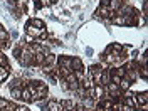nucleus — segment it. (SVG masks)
<instances>
[{
  "label": "nucleus",
  "instance_id": "1",
  "mask_svg": "<svg viewBox=\"0 0 148 111\" xmlns=\"http://www.w3.org/2000/svg\"><path fill=\"white\" fill-rule=\"evenodd\" d=\"M32 57H34V54H32L30 46H24V49H22V56L18 57V62H20L22 66H30L32 64Z\"/></svg>",
  "mask_w": 148,
  "mask_h": 111
},
{
  "label": "nucleus",
  "instance_id": "2",
  "mask_svg": "<svg viewBox=\"0 0 148 111\" xmlns=\"http://www.w3.org/2000/svg\"><path fill=\"white\" fill-rule=\"evenodd\" d=\"M47 96V84L42 83L39 88H36V91L32 92V101H40Z\"/></svg>",
  "mask_w": 148,
  "mask_h": 111
},
{
  "label": "nucleus",
  "instance_id": "3",
  "mask_svg": "<svg viewBox=\"0 0 148 111\" xmlns=\"http://www.w3.org/2000/svg\"><path fill=\"white\" fill-rule=\"evenodd\" d=\"M104 91L108 92L110 96H113V98H118V96L121 94V89L118 88V84H114V83H108Z\"/></svg>",
  "mask_w": 148,
  "mask_h": 111
},
{
  "label": "nucleus",
  "instance_id": "4",
  "mask_svg": "<svg viewBox=\"0 0 148 111\" xmlns=\"http://www.w3.org/2000/svg\"><path fill=\"white\" fill-rule=\"evenodd\" d=\"M25 30H27V36L34 37V39H37V37H39L40 34H42V32H44L42 29H36L34 25H32V24H30V22L27 24V27H25Z\"/></svg>",
  "mask_w": 148,
  "mask_h": 111
},
{
  "label": "nucleus",
  "instance_id": "5",
  "mask_svg": "<svg viewBox=\"0 0 148 111\" xmlns=\"http://www.w3.org/2000/svg\"><path fill=\"white\" fill-rule=\"evenodd\" d=\"M46 111H62V104L59 101H56V99H51V101L47 103Z\"/></svg>",
  "mask_w": 148,
  "mask_h": 111
},
{
  "label": "nucleus",
  "instance_id": "6",
  "mask_svg": "<svg viewBox=\"0 0 148 111\" xmlns=\"http://www.w3.org/2000/svg\"><path fill=\"white\" fill-rule=\"evenodd\" d=\"M71 62H73V57H67V56H61L59 57V67H66V69H71Z\"/></svg>",
  "mask_w": 148,
  "mask_h": 111
},
{
  "label": "nucleus",
  "instance_id": "7",
  "mask_svg": "<svg viewBox=\"0 0 148 111\" xmlns=\"http://www.w3.org/2000/svg\"><path fill=\"white\" fill-rule=\"evenodd\" d=\"M104 67H106V66H101V64H94V66H91V67H89V74H88V76H96V74H101L103 71H104Z\"/></svg>",
  "mask_w": 148,
  "mask_h": 111
},
{
  "label": "nucleus",
  "instance_id": "8",
  "mask_svg": "<svg viewBox=\"0 0 148 111\" xmlns=\"http://www.w3.org/2000/svg\"><path fill=\"white\" fill-rule=\"evenodd\" d=\"M71 67H73V71H83V61L79 59V57H73V62H71Z\"/></svg>",
  "mask_w": 148,
  "mask_h": 111
},
{
  "label": "nucleus",
  "instance_id": "9",
  "mask_svg": "<svg viewBox=\"0 0 148 111\" xmlns=\"http://www.w3.org/2000/svg\"><path fill=\"white\" fill-rule=\"evenodd\" d=\"M96 15H101V17L108 18L110 15H114V14L111 12V9H110V7H103V5H101V9H99L98 12H96Z\"/></svg>",
  "mask_w": 148,
  "mask_h": 111
},
{
  "label": "nucleus",
  "instance_id": "10",
  "mask_svg": "<svg viewBox=\"0 0 148 111\" xmlns=\"http://www.w3.org/2000/svg\"><path fill=\"white\" fill-rule=\"evenodd\" d=\"M131 84H133V83H131L130 79H126V77H123V79H121L120 83H118V88H120L121 91H128Z\"/></svg>",
  "mask_w": 148,
  "mask_h": 111
},
{
  "label": "nucleus",
  "instance_id": "11",
  "mask_svg": "<svg viewBox=\"0 0 148 111\" xmlns=\"http://www.w3.org/2000/svg\"><path fill=\"white\" fill-rule=\"evenodd\" d=\"M113 24L114 25H126V17L125 15H114L113 17Z\"/></svg>",
  "mask_w": 148,
  "mask_h": 111
},
{
  "label": "nucleus",
  "instance_id": "12",
  "mask_svg": "<svg viewBox=\"0 0 148 111\" xmlns=\"http://www.w3.org/2000/svg\"><path fill=\"white\" fill-rule=\"evenodd\" d=\"M62 104V111H74V101L67 99V101H61Z\"/></svg>",
  "mask_w": 148,
  "mask_h": 111
},
{
  "label": "nucleus",
  "instance_id": "13",
  "mask_svg": "<svg viewBox=\"0 0 148 111\" xmlns=\"http://www.w3.org/2000/svg\"><path fill=\"white\" fill-rule=\"evenodd\" d=\"M24 101L30 103L32 101V94H30V91H29V88H22V96H20Z\"/></svg>",
  "mask_w": 148,
  "mask_h": 111
},
{
  "label": "nucleus",
  "instance_id": "14",
  "mask_svg": "<svg viewBox=\"0 0 148 111\" xmlns=\"http://www.w3.org/2000/svg\"><path fill=\"white\" fill-rule=\"evenodd\" d=\"M135 98H136V101H138L140 104H143V103L148 101V92L143 91V92H140V94H135Z\"/></svg>",
  "mask_w": 148,
  "mask_h": 111
},
{
  "label": "nucleus",
  "instance_id": "15",
  "mask_svg": "<svg viewBox=\"0 0 148 111\" xmlns=\"http://www.w3.org/2000/svg\"><path fill=\"white\" fill-rule=\"evenodd\" d=\"M30 24H32L36 29H42V30H44V27H46L44 20H40V18H32V20H30Z\"/></svg>",
  "mask_w": 148,
  "mask_h": 111
},
{
  "label": "nucleus",
  "instance_id": "16",
  "mask_svg": "<svg viewBox=\"0 0 148 111\" xmlns=\"http://www.w3.org/2000/svg\"><path fill=\"white\" fill-rule=\"evenodd\" d=\"M121 5H123V0H110V5H108V7H110L111 10H118Z\"/></svg>",
  "mask_w": 148,
  "mask_h": 111
},
{
  "label": "nucleus",
  "instance_id": "17",
  "mask_svg": "<svg viewBox=\"0 0 148 111\" xmlns=\"http://www.w3.org/2000/svg\"><path fill=\"white\" fill-rule=\"evenodd\" d=\"M10 88H18V89H22V88H25V83H24L22 79H14V81L10 83Z\"/></svg>",
  "mask_w": 148,
  "mask_h": 111
},
{
  "label": "nucleus",
  "instance_id": "18",
  "mask_svg": "<svg viewBox=\"0 0 148 111\" xmlns=\"http://www.w3.org/2000/svg\"><path fill=\"white\" fill-rule=\"evenodd\" d=\"M110 81H111V74L103 71V73H101V86H106Z\"/></svg>",
  "mask_w": 148,
  "mask_h": 111
},
{
  "label": "nucleus",
  "instance_id": "19",
  "mask_svg": "<svg viewBox=\"0 0 148 111\" xmlns=\"http://www.w3.org/2000/svg\"><path fill=\"white\" fill-rule=\"evenodd\" d=\"M10 94H12L14 99H22V98H20V96H22V89H18V88H12Z\"/></svg>",
  "mask_w": 148,
  "mask_h": 111
},
{
  "label": "nucleus",
  "instance_id": "20",
  "mask_svg": "<svg viewBox=\"0 0 148 111\" xmlns=\"http://www.w3.org/2000/svg\"><path fill=\"white\" fill-rule=\"evenodd\" d=\"M56 62V56L54 54H51V52H49V54H46V59H44V64H54ZM42 64V66H44Z\"/></svg>",
  "mask_w": 148,
  "mask_h": 111
},
{
  "label": "nucleus",
  "instance_id": "21",
  "mask_svg": "<svg viewBox=\"0 0 148 111\" xmlns=\"http://www.w3.org/2000/svg\"><path fill=\"white\" fill-rule=\"evenodd\" d=\"M113 74H116L118 77H125V74H126V67H116V71H113Z\"/></svg>",
  "mask_w": 148,
  "mask_h": 111
},
{
  "label": "nucleus",
  "instance_id": "22",
  "mask_svg": "<svg viewBox=\"0 0 148 111\" xmlns=\"http://www.w3.org/2000/svg\"><path fill=\"white\" fill-rule=\"evenodd\" d=\"M3 40H9V32L5 29L0 30V42H3Z\"/></svg>",
  "mask_w": 148,
  "mask_h": 111
},
{
  "label": "nucleus",
  "instance_id": "23",
  "mask_svg": "<svg viewBox=\"0 0 148 111\" xmlns=\"http://www.w3.org/2000/svg\"><path fill=\"white\" fill-rule=\"evenodd\" d=\"M15 108H17V104H15V103H10V101H9L3 111H15Z\"/></svg>",
  "mask_w": 148,
  "mask_h": 111
},
{
  "label": "nucleus",
  "instance_id": "24",
  "mask_svg": "<svg viewBox=\"0 0 148 111\" xmlns=\"http://www.w3.org/2000/svg\"><path fill=\"white\" fill-rule=\"evenodd\" d=\"M51 5V0H39V7H47Z\"/></svg>",
  "mask_w": 148,
  "mask_h": 111
},
{
  "label": "nucleus",
  "instance_id": "25",
  "mask_svg": "<svg viewBox=\"0 0 148 111\" xmlns=\"http://www.w3.org/2000/svg\"><path fill=\"white\" fill-rule=\"evenodd\" d=\"M7 99H3V98H0V110H5V106H7Z\"/></svg>",
  "mask_w": 148,
  "mask_h": 111
},
{
  "label": "nucleus",
  "instance_id": "26",
  "mask_svg": "<svg viewBox=\"0 0 148 111\" xmlns=\"http://www.w3.org/2000/svg\"><path fill=\"white\" fill-rule=\"evenodd\" d=\"M140 69H141V76H143V77L147 79V77H148V71H147V66H143V67H140Z\"/></svg>",
  "mask_w": 148,
  "mask_h": 111
},
{
  "label": "nucleus",
  "instance_id": "27",
  "mask_svg": "<svg viewBox=\"0 0 148 111\" xmlns=\"http://www.w3.org/2000/svg\"><path fill=\"white\" fill-rule=\"evenodd\" d=\"M15 111H29V108H27V106H17Z\"/></svg>",
  "mask_w": 148,
  "mask_h": 111
},
{
  "label": "nucleus",
  "instance_id": "28",
  "mask_svg": "<svg viewBox=\"0 0 148 111\" xmlns=\"http://www.w3.org/2000/svg\"><path fill=\"white\" fill-rule=\"evenodd\" d=\"M121 110H123V111H131V108H130V106H126V104H123V108H121Z\"/></svg>",
  "mask_w": 148,
  "mask_h": 111
},
{
  "label": "nucleus",
  "instance_id": "29",
  "mask_svg": "<svg viewBox=\"0 0 148 111\" xmlns=\"http://www.w3.org/2000/svg\"><path fill=\"white\" fill-rule=\"evenodd\" d=\"M14 2H18V0H14Z\"/></svg>",
  "mask_w": 148,
  "mask_h": 111
},
{
  "label": "nucleus",
  "instance_id": "30",
  "mask_svg": "<svg viewBox=\"0 0 148 111\" xmlns=\"http://www.w3.org/2000/svg\"><path fill=\"white\" fill-rule=\"evenodd\" d=\"M0 111H3V110H0Z\"/></svg>",
  "mask_w": 148,
  "mask_h": 111
},
{
  "label": "nucleus",
  "instance_id": "31",
  "mask_svg": "<svg viewBox=\"0 0 148 111\" xmlns=\"http://www.w3.org/2000/svg\"><path fill=\"white\" fill-rule=\"evenodd\" d=\"M111 111H113V110H111Z\"/></svg>",
  "mask_w": 148,
  "mask_h": 111
}]
</instances>
